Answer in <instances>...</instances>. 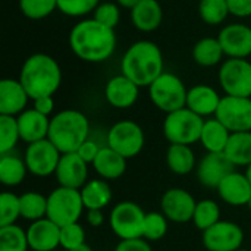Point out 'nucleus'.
Here are the masks:
<instances>
[{
    "instance_id": "31",
    "label": "nucleus",
    "mask_w": 251,
    "mask_h": 251,
    "mask_svg": "<svg viewBox=\"0 0 251 251\" xmlns=\"http://www.w3.org/2000/svg\"><path fill=\"white\" fill-rule=\"evenodd\" d=\"M28 168L25 160L12 156V154H1L0 159V181L6 187H16L19 185L26 176Z\"/></svg>"
},
{
    "instance_id": "14",
    "label": "nucleus",
    "mask_w": 251,
    "mask_h": 251,
    "mask_svg": "<svg viewBox=\"0 0 251 251\" xmlns=\"http://www.w3.org/2000/svg\"><path fill=\"white\" fill-rule=\"evenodd\" d=\"M197 201L194 197L182 188H171L165 191L160 200L162 213L168 218V221L176 224H187L193 221Z\"/></svg>"
},
{
    "instance_id": "18",
    "label": "nucleus",
    "mask_w": 251,
    "mask_h": 251,
    "mask_svg": "<svg viewBox=\"0 0 251 251\" xmlns=\"http://www.w3.org/2000/svg\"><path fill=\"white\" fill-rule=\"evenodd\" d=\"M140 94V87L124 74L112 76L104 87L107 103L116 109H128L135 104Z\"/></svg>"
},
{
    "instance_id": "17",
    "label": "nucleus",
    "mask_w": 251,
    "mask_h": 251,
    "mask_svg": "<svg viewBox=\"0 0 251 251\" xmlns=\"http://www.w3.org/2000/svg\"><path fill=\"white\" fill-rule=\"evenodd\" d=\"M235 169L225 153H207L197 166L199 181L209 188H218L219 184Z\"/></svg>"
},
{
    "instance_id": "29",
    "label": "nucleus",
    "mask_w": 251,
    "mask_h": 251,
    "mask_svg": "<svg viewBox=\"0 0 251 251\" xmlns=\"http://www.w3.org/2000/svg\"><path fill=\"white\" fill-rule=\"evenodd\" d=\"M224 153L234 163V166L249 168L251 165V131L232 132Z\"/></svg>"
},
{
    "instance_id": "20",
    "label": "nucleus",
    "mask_w": 251,
    "mask_h": 251,
    "mask_svg": "<svg viewBox=\"0 0 251 251\" xmlns=\"http://www.w3.org/2000/svg\"><path fill=\"white\" fill-rule=\"evenodd\" d=\"M219 197L229 206H247L251 199V182L246 174H229L216 188Z\"/></svg>"
},
{
    "instance_id": "1",
    "label": "nucleus",
    "mask_w": 251,
    "mask_h": 251,
    "mask_svg": "<svg viewBox=\"0 0 251 251\" xmlns=\"http://www.w3.org/2000/svg\"><path fill=\"white\" fill-rule=\"evenodd\" d=\"M115 29L99 24L96 19H84L74 25L69 32V46L74 54L90 63H101L115 53Z\"/></svg>"
},
{
    "instance_id": "44",
    "label": "nucleus",
    "mask_w": 251,
    "mask_h": 251,
    "mask_svg": "<svg viewBox=\"0 0 251 251\" xmlns=\"http://www.w3.org/2000/svg\"><path fill=\"white\" fill-rule=\"evenodd\" d=\"M229 13L237 18L251 16V0H226Z\"/></svg>"
},
{
    "instance_id": "21",
    "label": "nucleus",
    "mask_w": 251,
    "mask_h": 251,
    "mask_svg": "<svg viewBox=\"0 0 251 251\" xmlns=\"http://www.w3.org/2000/svg\"><path fill=\"white\" fill-rule=\"evenodd\" d=\"M29 100L28 93L19 79L4 78L0 81V115H21Z\"/></svg>"
},
{
    "instance_id": "37",
    "label": "nucleus",
    "mask_w": 251,
    "mask_h": 251,
    "mask_svg": "<svg viewBox=\"0 0 251 251\" xmlns=\"http://www.w3.org/2000/svg\"><path fill=\"white\" fill-rule=\"evenodd\" d=\"M168 232V218L163 213H146L143 224V238L147 241H159Z\"/></svg>"
},
{
    "instance_id": "39",
    "label": "nucleus",
    "mask_w": 251,
    "mask_h": 251,
    "mask_svg": "<svg viewBox=\"0 0 251 251\" xmlns=\"http://www.w3.org/2000/svg\"><path fill=\"white\" fill-rule=\"evenodd\" d=\"M21 216V203L19 196L13 193H1L0 196V228L15 225L18 218Z\"/></svg>"
},
{
    "instance_id": "34",
    "label": "nucleus",
    "mask_w": 251,
    "mask_h": 251,
    "mask_svg": "<svg viewBox=\"0 0 251 251\" xmlns=\"http://www.w3.org/2000/svg\"><path fill=\"white\" fill-rule=\"evenodd\" d=\"M29 249L26 231L18 225L0 228V251H26Z\"/></svg>"
},
{
    "instance_id": "3",
    "label": "nucleus",
    "mask_w": 251,
    "mask_h": 251,
    "mask_svg": "<svg viewBox=\"0 0 251 251\" xmlns=\"http://www.w3.org/2000/svg\"><path fill=\"white\" fill-rule=\"evenodd\" d=\"M29 99L53 96L62 84V69L54 57L46 53L31 54L22 65L19 78Z\"/></svg>"
},
{
    "instance_id": "11",
    "label": "nucleus",
    "mask_w": 251,
    "mask_h": 251,
    "mask_svg": "<svg viewBox=\"0 0 251 251\" xmlns=\"http://www.w3.org/2000/svg\"><path fill=\"white\" fill-rule=\"evenodd\" d=\"M215 118L231 132L251 131V97L224 96Z\"/></svg>"
},
{
    "instance_id": "16",
    "label": "nucleus",
    "mask_w": 251,
    "mask_h": 251,
    "mask_svg": "<svg viewBox=\"0 0 251 251\" xmlns=\"http://www.w3.org/2000/svg\"><path fill=\"white\" fill-rule=\"evenodd\" d=\"M54 175L60 187L81 190L87 184L88 163L78 153L62 154Z\"/></svg>"
},
{
    "instance_id": "9",
    "label": "nucleus",
    "mask_w": 251,
    "mask_h": 251,
    "mask_svg": "<svg viewBox=\"0 0 251 251\" xmlns=\"http://www.w3.org/2000/svg\"><path fill=\"white\" fill-rule=\"evenodd\" d=\"M146 213L134 201L118 203L109 216V225L116 237L121 240L143 238V224Z\"/></svg>"
},
{
    "instance_id": "23",
    "label": "nucleus",
    "mask_w": 251,
    "mask_h": 251,
    "mask_svg": "<svg viewBox=\"0 0 251 251\" xmlns=\"http://www.w3.org/2000/svg\"><path fill=\"white\" fill-rule=\"evenodd\" d=\"M222 97L218 94L215 88L210 85H194L188 90L187 94V106L191 112L197 113L199 116H210L216 115V110L219 107Z\"/></svg>"
},
{
    "instance_id": "42",
    "label": "nucleus",
    "mask_w": 251,
    "mask_h": 251,
    "mask_svg": "<svg viewBox=\"0 0 251 251\" xmlns=\"http://www.w3.org/2000/svg\"><path fill=\"white\" fill-rule=\"evenodd\" d=\"M93 19H96L99 24L115 29V26L119 24L121 19V10H119V4L118 3H112V1H106V3H100L96 10L93 12Z\"/></svg>"
},
{
    "instance_id": "7",
    "label": "nucleus",
    "mask_w": 251,
    "mask_h": 251,
    "mask_svg": "<svg viewBox=\"0 0 251 251\" xmlns=\"http://www.w3.org/2000/svg\"><path fill=\"white\" fill-rule=\"evenodd\" d=\"M84 209L79 190L59 185L47 197V218L60 228L78 222Z\"/></svg>"
},
{
    "instance_id": "2",
    "label": "nucleus",
    "mask_w": 251,
    "mask_h": 251,
    "mask_svg": "<svg viewBox=\"0 0 251 251\" xmlns=\"http://www.w3.org/2000/svg\"><path fill=\"white\" fill-rule=\"evenodd\" d=\"M165 59L160 47L149 40H140L129 46L121 59V74L138 87H150L165 71Z\"/></svg>"
},
{
    "instance_id": "28",
    "label": "nucleus",
    "mask_w": 251,
    "mask_h": 251,
    "mask_svg": "<svg viewBox=\"0 0 251 251\" xmlns=\"http://www.w3.org/2000/svg\"><path fill=\"white\" fill-rule=\"evenodd\" d=\"M225 53L222 50V46L216 38L213 37H204L199 40L193 47V59L197 65L204 68L216 66L222 62Z\"/></svg>"
},
{
    "instance_id": "48",
    "label": "nucleus",
    "mask_w": 251,
    "mask_h": 251,
    "mask_svg": "<svg viewBox=\"0 0 251 251\" xmlns=\"http://www.w3.org/2000/svg\"><path fill=\"white\" fill-rule=\"evenodd\" d=\"M141 0H116V3L121 6V7H125V9H129L132 10Z\"/></svg>"
},
{
    "instance_id": "43",
    "label": "nucleus",
    "mask_w": 251,
    "mask_h": 251,
    "mask_svg": "<svg viewBox=\"0 0 251 251\" xmlns=\"http://www.w3.org/2000/svg\"><path fill=\"white\" fill-rule=\"evenodd\" d=\"M115 251H151V247L147 240L134 238V240H121Z\"/></svg>"
},
{
    "instance_id": "32",
    "label": "nucleus",
    "mask_w": 251,
    "mask_h": 251,
    "mask_svg": "<svg viewBox=\"0 0 251 251\" xmlns=\"http://www.w3.org/2000/svg\"><path fill=\"white\" fill-rule=\"evenodd\" d=\"M21 203V216L26 221L35 222L40 219L47 218V197L35 193L28 191L22 196H19Z\"/></svg>"
},
{
    "instance_id": "8",
    "label": "nucleus",
    "mask_w": 251,
    "mask_h": 251,
    "mask_svg": "<svg viewBox=\"0 0 251 251\" xmlns=\"http://www.w3.org/2000/svg\"><path fill=\"white\" fill-rule=\"evenodd\" d=\"M144 131L134 121H119L113 124L106 137L107 146L125 159L138 156L144 147Z\"/></svg>"
},
{
    "instance_id": "26",
    "label": "nucleus",
    "mask_w": 251,
    "mask_h": 251,
    "mask_svg": "<svg viewBox=\"0 0 251 251\" xmlns=\"http://www.w3.org/2000/svg\"><path fill=\"white\" fill-rule=\"evenodd\" d=\"M231 134L232 132L216 118L207 119L204 121L201 129L200 143L207 150V153H224L228 146Z\"/></svg>"
},
{
    "instance_id": "33",
    "label": "nucleus",
    "mask_w": 251,
    "mask_h": 251,
    "mask_svg": "<svg viewBox=\"0 0 251 251\" xmlns=\"http://www.w3.org/2000/svg\"><path fill=\"white\" fill-rule=\"evenodd\" d=\"M221 221V209L219 204L213 200H201L197 201L194 216H193V224L196 225L197 229L206 231L215 224Z\"/></svg>"
},
{
    "instance_id": "50",
    "label": "nucleus",
    "mask_w": 251,
    "mask_h": 251,
    "mask_svg": "<svg viewBox=\"0 0 251 251\" xmlns=\"http://www.w3.org/2000/svg\"><path fill=\"white\" fill-rule=\"evenodd\" d=\"M246 175H247V178H249V181L251 182V165L247 168V172H246Z\"/></svg>"
},
{
    "instance_id": "35",
    "label": "nucleus",
    "mask_w": 251,
    "mask_h": 251,
    "mask_svg": "<svg viewBox=\"0 0 251 251\" xmlns=\"http://www.w3.org/2000/svg\"><path fill=\"white\" fill-rule=\"evenodd\" d=\"M199 15L207 25H219L231 13L226 0H200Z\"/></svg>"
},
{
    "instance_id": "15",
    "label": "nucleus",
    "mask_w": 251,
    "mask_h": 251,
    "mask_svg": "<svg viewBox=\"0 0 251 251\" xmlns=\"http://www.w3.org/2000/svg\"><path fill=\"white\" fill-rule=\"evenodd\" d=\"M225 56L247 59L251 54V28L246 24H229L218 35Z\"/></svg>"
},
{
    "instance_id": "41",
    "label": "nucleus",
    "mask_w": 251,
    "mask_h": 251,
    "mask_svg": "<svg viewBox=\"0 0 251 251\" xmlns=\"http://www.w3.org/2000/svg\"><path fill=\"white\" fill-rule=\"evenodd\" d=\"M82 244H85V231L78 222L65 225L60 228V247L62 249L69 251Z\"/></svg>"
},
{
    "instance_id": "40",
    "label": "nucleus",
    "mask_w": 251,
    "mask_h": 251,
    "mask_svg": "<svg viewBox=\"0 0 251 251\" xmlns=\"http://www.w3.org/2000/svg\"><path fill=\"white\" fill-rule=\"evenodd\" d=\"M100 0H57V10L66 16L79 18L96 10Z\"/></svg>"
},
{
    "instance_id": "36",
    "label": "nucleus",
    "mask_w": 251,
    "mask_h": 251,
    "mask_svg": "<svg viewBox=\"0 0 251 251\" xmlns=\"http://www.w3.org/2000/svg\"><path fill=\"white\" fill-rule=\"evenodd\" d=\"M19 140L21 135L16 118L0 115V154L10 153Z\"/></svg>"
},
{
    "instance_id": "38",
    "label": "nucleus",
    "mask_w": 251,
    "mask_h": 251,
    "mask_svg": "<svg viewBox=\"0 0 251 251\" xmlns=\"http://www.w3.org/2000/svg\"><path fill=\"white\" fill-rule=\"evenodd\" d=\"M19 9L28 19L40 21L57 9V0H19Z\"/></svg>"
},
{
    "instance_id": "47",
    "label": "nucleus",
    "mask_w": 251,
    "mask_h": 251,
    "mask_svg": "<svg viewBox=\"0 0 251 251\" xmlns=\"http://www.w3.org/2000/svg\"><path fill=\"white\" fill-rule=\"evenodd\" d=\"M87 222L93 228H100L104 224L103 210H88L87 212Z\"/></svg>"
},
{
    "instance_id": "5",
    "label": "nucleus",
    "mask_w": 251,
    "mask_h": 251,
    "mask_svg": "<svg viewBox=\"0 0 251 251\" xmlns=\"http://www.w3.org/2000/svg\"><path fill=\"white\" fill-rule=\"evenodd\" d=\"M187 87L184 85L181 78L172 72H163L149 87L151 103L166 115L184 109L187 106Z\"/></svg>"
},
{
    "instance_id": "45",
    "label": "nucleus",
    "mask_w": 251,
    "mask_h": 251,
    "mask_svg": "<svg viewBox=\"0 0 251 251\" xmlns=\"http://www.w3.org/2000/svg\"><path fill=\"white\" fill-rule=\"evenodd\" d=\"M101 150V147L96 143V141H93V140H87L79 149H78V154L87 162V163H91L93 165V162L96 160V157H97V154H99V151Z\"/></svg>"
},
{
    "instance_id": "4",
    "label": "nucleus",
    "mask_w": 251,
    "mask_h": 251,
    "mask_svg": "<svg viewBox=\"0 0 251 251\" xmlns=\"http://www.w3.org/2000/svg\"><path fill=\"white\" fill-rule=\"evenodd\" d=\"M90 122L87 116L75 109H65L50 119L47 138L54 144L60 154L76 153L88 140Z\"/></svg>"
},
{
    "instance_id": "10",
    "label": "nucleus",
    "mask_w": 251,
    "mask_h": 251,
    "mask_svg": "<svg viewBox=\"0 0 251 251\" xmlns=\"http://www.w3.org/2000/svg\"><path fill=\"white\" fill-rule=\"evenodd\" d=\"M218 78L225 96L251 97V63L247 59L224 60Z\"/></svg>"
},
{
    "instance_id": "12",
    "label": "nucleus",
    "mask_w": 251,
    "mask_h": 251,
    "mask_svg": "<svg viewBox=\"0 0 251 251\" xmlns=\"http://www.w3.org/2000/svg\"><path fill=\"white\" fill-rule=\"evenodd\" d=\"M60 156L62 154L54 147V144L49 138H46V140L28 144L24 160L29 174L44 178L56 172Z\"/></svg>"
},
{
    "instance_id": "19",
    "label": "nucleus",
    "mask_w": 251,
    "mask_h": 251,
    "mask_svg": "<svg viewBox=\"0 0 251 251\" xmlns=\"http://www.w3.org/2000/svg\"><path fill=\"white\" fill-rule=\"evenodd\" d=\"M29 249L34 251H54L60 246V226L49 218L32 222L26 229Z\"/></svg>"
},
{
    "instance_id": "51",
    "label": "nucleus",
    "mask_w": 251,
    "mask_h": 251,
    "mask_svg": "<svg viewBox=\"0 0 251 251\" xmlns=\"http://www.w3.org/2000/svg\"><path fill=\"white\" fill-rule=\"evenodd\" d=\"M247 206H249V209H250V210H251V199H250V200H249V204H247Z\"/></svg>"
},
{
    "instance_id": "6",
    "label": "nucleus",
    "mask_w": 251,
    "mask_h": 251,
    "mask_svg": "<svg viewBox=\"0 0 251 251\" xmlns=\"http://www.w3.org/2000/svg\"><path fill=\"white\" fill-rule=\"evenodd\" d=\"M203 125L204 121L201 116L191 112L188 107H184L166 115L163 122V134L171 144L191 146L200 141Z\"/></svg>"
},
{
    "instance_id": "46",
    "label": "nucleus",
    "mask_w": 251,
    "mask_h": 251,
    "mask_svg": "<svg viewBox=\"0 0 251 251\" xmlns=\"http://www.w3.org/2000/svg\"><path fill=\"white\" fill-rule=\"evenodd\" d=\"M34 109L46 116H50L54 110V100L53 96H44V97H38L34 100Z\"/></svg>"
},
{
    "instance_id": "52",
    "label": "nucleus",
    "mask_w": 251,
    "mask_h": 251,
    "mask_svg": "<svg viewBox=\"0 0 251 251\" xmlns=\"http://www.w3.org/2000/svg\"><path fill=\"white\" fill-rule=\"evenodd\" d=\"M237 251H251V250H246V249H240V250H237Z\"/></svg>"
},
{
    "instance_id": "30",
    "label": "nucleus",
    "mask_w": 251,
    "mask_h": 251,
    "mask_svg": "<svg viewBox=\"0 0 251 251\" xmlns=\"http://www.w3.org/2000/svg\"><path fill=\"white\" fill-rule=\"evenodd\" d=\"M166 163L171 172L176 175H187L196 168V156L190 146L171 144L166 151Z\"/></svg>"
},
{
    "instance_id": "25",
    "label": "nucleus",
    "mask_w": 251,
    "mask_h": 251,
    "mask_svg": "<svg viewBox=\"0 0 251 251\" xmlns=\"http://www.w3.org/2000/svg\"><path fill=\"white\" fill-rule=\"evenodd\" d=\"M126 160L128 159H125L122 154H119L109 146H104L99 151L96 160L93 162V166L103 179H118L126 171Z\"/></svg>"
},
{
    "instance_id": "27",
    "label": "nucleus",
    "mask_w": 251,
    "mask_h": 251,
    "mask_svg": "<svg viewBox=\"0 0 251 251\" xmlns=\"http://www.w3.org/2000/svg\"><path fill=\"white\" fill-rule=\"evenodd\" d=\"M79 191L87 210H103L112 201V190L103 179H90Z\"/></svg>"
},
{
    "instance_id": "22",
    "label": "nucleus",
    "mask_w": 251,
    "mask_h": 251,
    "mask_svg": "<svg viewBox=\"0 0 251 251\" xmlns=\"http://www.w3.org/2000/svg\"><path fill=\"white\" fill-rule=\"evenodd\" d=\"M16 121H18L21 140L25 141L26 144L37 143V141L47 138L49 128H50V119H49V116L37 112L34 107L24 110L21 115H18Z\"/></svg>"
},
{
    "instance_id": "13",
    "label": "nucleus",
    "mask_w": 251,
    "mask_h": 251,
    "mask_svg": "<svg viewBox=\"0 0 251 251\" xmlns=\"http://www.w3.org/2000/svg\"><path fill=\"white\" fill-rule=\"evenodd\" d=\"M244 241V232L240 225L229 221H219L203 231V244L207 251H237Z\"/></svg>"
},
{
    "instance_id": "49",
    "label": "nucleus",
    "mask_w": 251,
    "mask_h": 251,
    "mask_svg": "<svg viewBox=\"0 0 251 251\" xmlns=\"http://www.w3.org/2000/svg\"><path fill=\"white\" fill-rule=\"evenodd\" d=\"M69 251H93V249L90 246H87V244H82V246H79V247H76V249Z\"/></svg>"
},
{
    "instance_id": "24",
    "label": "nucleus",
    "mask_w": 251,
    "mask_h": 251,
    "mask_svg": "<svg viewBox=\"0 0 251 251\" xmlns=\"http://www.w3.org/2000/svg\"><path fill=\"white\" fill-rule=\"evenodd\" d=\"M131 21L138 31L151 32L163 21V9L159 0H141L131 10Z\"/></svg>"
}]
</instances>
